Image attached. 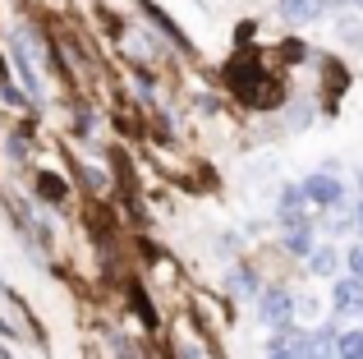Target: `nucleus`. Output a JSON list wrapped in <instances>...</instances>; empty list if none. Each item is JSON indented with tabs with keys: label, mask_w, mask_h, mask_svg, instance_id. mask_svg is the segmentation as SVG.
I'll list each match as a JSON object with an SVG mask.
<instances>
[{
	"label": "nucleus",
	"mask_w": 363,
	"mask_h": 359,
	"mask_svg": "<svg viewBox=\"0 0 363 359\" xmlns=\"http://www.w3.org/2000/svg\"><path fill=\"white\" fill-rule=\"evenodd\" d=\"M290 314H294V295L285 286H267V290H257V323H267V327H285L290 323Z\"/></svg>",
	"instance_id": "nucleus-1"
},
{
	"label": "nucleus",
	"mask_w": 363,
	"mask_h": 359,
	"mask_svg": "<svg viewBox=\"0 0 363 359\" xmlns=\"http://www.w3.org/2000/svg\"><path fill=\"white\" fill-rule=\"evenodd\" d=\"M299 189H303V198H308L313 207H327V212H336V207L345 203V184H340V180L331 175V171H318V175H308Z\"/></svg>",
	"instance_id": "nucleus-2"
},
{
	"label": "nucleus",
	"mask_w": 363,
	"mask_h": 359,
	"mask_svg": "<svg viewBox=\"0 0 363 359\" xmlns=\"http://www.w3.org/2000/svg\"><path fill=\"white\" fill-rule=\"evenodd\" d=\"M9 46H14V60H18V79H23V92H33V101H42L46 92H42V74H37V55H33V46H28V33L23 28H14V37H9Z\"/></svg>",
	"instance_id": "nucleus-3"
},
{
	"label": "nucleus",
	"mask_w": 363,
	"mask_h": 359,
	"mask_svg": "<svg viewBox=\"0 0 363 359\" xmlns=\"http://www.w3.org/2000/svg\"><path fill=\"white\" fill-rule=\"evenodd\" d=\"M276 221L281 226H308V198H303L299 184L281 189V203H276Z\"/></svg>",
	"instance_id": "nucleus-4"
},
{
	"label": "nucleus",
	"mask_w": 363,
	"mask_h": 359,
	"mask_svg": "<svg viewBox=\"0 0 363 359\" xmlns=\"http://www.w3.org/2000/svg\"><path fill=\"white\" fill-rule=\"evenodd\" d=\"M276 9H281L285 23L303 28V23H318V18L327 14V0H276Z\"/></svg>",
	"instance_id": "nucleus-5"
},
{
	"label": "nucleus",
	"mask_w": 363,
	"mask_h": 359,
	"mask_svg": "<svg viewBox=\"0 0 363 359\" xmlns=\"http://www.w3.org/2000/svg\"><path fill=\"white\" fill-rule=\"evenodd\" d=\"M331 309H336V314H359L363 309V281L359 277H340L336 286H331Z\"/></svg>",
	"instance_id": "nucleus-6"
},
{
	"label": "nucleus",
	"mask_w": 363,
	"mask_h": 359,
	"mask_svg": "<svg viewBox=\"0 0 363 359\" xmlns=\"http://www.w3.org/2000/svg\"><path fill=\"white\" fill-rule=\"evenodd\" d=\"M299 359H336V332H331V327L308 332V341H303V355H299Z\"/></svg>",
	"instance_id": "nucleus-7"
},
{
	"label": "nucleus",
	"mask_w": 363,
	"mask_h": 359,
	"mask_svg": "<svg viewBox=\"0 0 363 359\" xmlns=\"http://www.w3.org/2000/svg\"><path fill=\"white\" fill-rule=\"evenodd\" d=\"M285 253L308 258L313 253V226H285Z\"/></svg>",
	"instance_id": "nucleus-8"
},
{
	"label": "nucleus",
	"mask_w": 363,
	"mask_h": 359,
	"mask_svg": "<svg viewBox=\"0 0 363 359\" xmlns=\"http://www.w3.org/2000/svg\"><path fill=\"white\" fill-rule=\"evenodd\" d=\"M225 286H230V295H240V299H257V290H262V286H257V277H253L248 267H235Z\"/></svg>",
	"instance_id": "nucleus-9"
},
{
	"label": "nucleus",
	"mask_w": 363,
	"mask_h": 359,
	"mask_svg": "<svg viewBox=\"0 0 363 359\" xmlns=\"http://www.w3.org/2000/svg\"><path fill=\"white\" fill-rule=\"evenodd\" d=\"M308 267L318 272V277H331V272L340 267V253L331 249V244H322V249H313V253H308Z\"/></svg>",
	"instance_id": "nucleus-10"
},
{
	"label": "nucleus",
	"mask_w": 363,
	"mask_h": 359,
	"mask_svg": "<svg viewBox=\"0 0 363 359\" xmlns=\"http://www.w3.org/2000/svg\"><path fill=\"white\" fill-rule=\"evenodd\" d=\"M336 359H363V327L336 336Z\"/></svg>",
	"instance_id": "nucleus-11"
},
{
	"label": "nucleus",
	"mask_w": 363,
	"mask_h": 359,
	"mask_svg": "<svg viewBox=\"0 0 363 359\" xmlns=\"http://www.w3.org/2000/svg\"><path fill=\"white\" fill-rule=\"evenodd\" d=\"M143 14H147V18H152V23H157V28H161V33H166V37H170V42H179V46H189V42H184V33H179V28H175V23H170V14H161V9H157V5H152V0H143Z\"/></svg>",
	"instance_id": "nucleus-12"
},
{
	"label": "nucleus",
	"mask_w": 363,
	"mask_h": 359,
	"mask_svg": "<svg viewBox=\"0 0 363 359\" xmlns=\"http://www.w3.org/2000/svg\"><path fill=\"white\" fill-rule=\"evenodd\" d=\"M37 194H42L46 203H65V194H69V189H65L55 175H37Z\"/></svg>",
	"instance_id": "nucleus-13"
},
{
	"label": "nucleus",
	"mask_w": 363,
	"mask_h": 359,
	"mask_svg": "<svg viewBox=\"0 0 363 359\" xmlns=\"http://www.w3.org/2000/svg\"><path fill=\"white\" fill-rule=\"evenodd\" d=\"M5 153H9V162L23 166L28 162V134H5Z\"/></svg>",
	"instance_id": "nucleus-14"
},
{
	"label": "nucleus",
	"mask_w": 363,
	"mask_h": 359,
	"mask_svg": "<svg viewBox=\"0 0 363 359\" xmlns=\"http://www.w3.org/2000/svg\"><path fill=\"white\" fill-rule=\"evenodd\" d=\"M0 101H5V106H33V97H23V88H14V83H0Z\"/></svg>",
	"instance_id": "nucleus-15"
},
{
	"label": "nucleus",
	"mask_w": 363,
	"mask_h": 359,
	"mask_svg": "<svg viewBox=\"0 0 363 359\" xmlns=\"http://www.w3.org/2000/svg\"><path fill=\"white\" fill-rule=\"evenodd\" d=\"M129 299H133V309L143 314V323H147V327H157V309H152V299L143 295V290H129Z\"/></svg>",
	"instance_id": "nucleus-16"
},
{
	"label": "nucleus",
	"mask_w": 363,
	"mask_h": 359,
	"mask_svg": "<svg viewBox=\"0 0 363 359\" xmlns=\"http://www.w3.org/2000/svg\"><path fill=\"white\" fill-rule=\"evenodd\" d=\"M345 263H350V277H359V281H363V244H354V249L345 253Z\"/></svg>",
	"instance_id": "nucleus-17"
},
{
	"label": "nucleus",
	"mask_w": 363,
	"mask_h": 359,
	"mask_svg": "<svg viewBox=\"0 0 363 359\" xmlns=\"http://www.w3.org/2000/svg\"><path fill=\"white\" fill-rule=\"evenodd\" d=\"M267 359H294L290 350H281V346H272V355H267Z\"/></svg>",
	"instance_id": "nucleus-18"
},
{
	"label": "nucleus",
	"mask_w": 363,
	"mask_h": 359,
	"mask_svg": "<svg viewBox=\"0 0 363 359\" xmlns=\"http://www.w3.org/2000/svg\"><path fill=\"white\" fill-rule=\"evenodd\" d=\"M0 336H18V332H14V327H9V323H5V318H0Z\"/></svg>",
	"instance_id": "nucleus-19"
},
{
	"label": "nucleus",
	"mask_w": 363,
	"mask_h": 359,
	"mask_svg": "<svg viewBox=\"0 0 363 359\" xmlns=\"http://www.w3.org/2000/svg\"><path fill=\"white\" fill-rule=\"evenodd\" d=\"M9 79V65H5V55H0V83H5Z\"/></svg>",
	"instance_id": "nucleus-20"
},
{
	"label": "nucleus",
	"mask_w": 363,
	"mask_h": 359,
	"mask_svg": "<svg viewBox=\"0 0 363 359\" xmlns=\"http://www.w3.org/2000/svg\"><path fill=\"white\" fill-rule=\"evenodd\" d=\"M0 359H14V355H9V350H5V346H0Z\"/></svg>",
	"instance_id": "nucleus-21"
},
{
	"label": "nucleus",
	"mask_w": 363,
	"mask_h": 359,
	"mask_svg": "<svg viewBox=\"0 0 363 359\" xmlns=\"http://www.w3.org/2000/svg\"><path fill=\"white\" fill-rule=\"evenodd\" d=\"M359 194H363V171H359Z\"/></svg>",
	"instance_id": "nucleus-22"
},
{
	"label": "nucleus",
	"mask_w": 363,
	"mask_h": 359,
	"mask_svg": "<svg viewBox=\"0 0 363 359\" xmlns=\"http://www.w3.org/2000/svg\"><path fill=\"white\" fill-rule=\"evenodd\" d=\"M354 5H359V9H363V0H354Z\"/></svg>",
	"instance_id": "nucleus-23"
},
{
	"label": "nucleus",
	"mask_w": 363,
	"mask_h": 359,
	"mask_svg": "<svg viewBox=\"0 0 363 359\" xmlns=\"http://www.w3.org/2000/svg\"><path fill=\"white\" fill-rule=\"evenodd\" d=\"M359 314H363V309H359Z\"/></svg>",
	"instance_id": "nucleus-24"
}]
</instances>
